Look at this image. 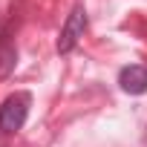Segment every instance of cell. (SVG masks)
I'll return each mask as SVG.
<instances>
[{
    "mask_svg": "<svg viewBox=\"0 0 147 147\" xmlns=\"http://www.w3.org/2000/svg\"><path fill=\"white\" fill-rule=\"evenodd\" d=\"M29 107H32V95L29 92H23V90L12 92L3 104H0V133L12 136V133L23 130V124L29 118Z\"/></svg>",
    "mask_w": 147,
    "mask_h": 147,
    "instance_id": "cell-1",
    "label": "cell"
},
{
    "mask_svg": "<svg viewBox=\"0 0 147 147\" xmlns=\"http://www.w3.org/2000/svg\"><path fill=\"white\" fill-rule=\"evenodd\" d=\"M87 9L78 3V6H72V12L66 15V20H63V26H61V35H58V43H55V49H58V55H69L72 49H75L78 43H81V38H84V32H87Z\"/></svg>",
    "mask_w": 147,
    "mask_h": 147,
    "instance_id": "cell-2",
    "label": "cell"
},
{
    "mask_svg": "<svg viewBox=\"0 0 147 147\" xmlns=\"http://www.w3.org/2000/svg\"><path fill=\"white\" fill-rule=\"evenodd\" d=\"M15 29L18 18L9 15L6 20H0V81L9 78L18 66V43H15Z\"/></svg>",
    "mask_w": 147,
    "mask_h": 147,
    "instance_id": "cell-3",
    "label": "cell"
},
{
    "mask_svg": "<svg viewBox=\"0 0 147 147\" xmlns=\"http://www.w3.org/2000/svg\"><path fill=\"white\" fill-rule=\"evenodd\" d=\"M118 87L127 95H144L147 92V66L144 63H130L121 66L118 72Z\"/></svg>",
    "mask_w": 147,
    "mask_h": 147,
    "instance_id": "cell-4",
    "label": "cell"
}]
</instances>
